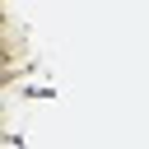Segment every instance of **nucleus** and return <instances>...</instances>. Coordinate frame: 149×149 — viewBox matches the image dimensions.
<instances>
[]
</instances>
